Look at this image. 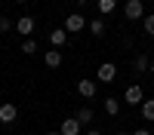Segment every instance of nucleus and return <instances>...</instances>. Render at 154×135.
Segmentation results:
<instances>
[{
    "mask_svg": "<svg viewBox=\"0 0 154 135\" xmlns=\"http://www.w3.org/2000/svg\"><path fill=\"white\" fill-rule=\"evenodd\" d=\"M16 3H28V0H16Z\"/></svg>",
    "mask_w": 154,
    "mask_h": 135,
    "instance_id": "393cba45",
    "label": "nucleus"
},
{
    "mask_svg": "<svg viewBox=\"0 0 154 135\" xmlns=\"http://www.w3.org/2000/svg\"><path fill=\"white\" fill-rule=\"evenodd\" d=\"M96 86H99V83H93V80H80V83H77V92L89 101V98H96Z\"/></svg>",
    "mask_w": 154,
    "mask_h": 135,
    "instance_id": "0eeeda50",
    "label": "nucleus"
},
{
    "mask_svg": "<svg viewBox=\"0 0 154 135\" xmlns=\"http://www.w3.org/2000/svg\"><path fill=\"white\" fill-rule=\"evenodd\" d=\"M43 61H46V68H59L62 65V52L59 49H49V52L43 55Z\"/></svg>",
    "mask_w": 154,
    "mask_h": 135,
    "instance_id": "9b49d317",
    "label": "nucleus"
},
{
    "mask_svg": "<svg viewBox=\"0 0 154 135\" xmlns=\"http://www.w3.org/2000/svg\"><path fill=\"white\" fill-rule=\"evenodd\" d=\"M114 9H117V0H99V12L102 16H111Z\"/></svg>",
    "mask_w": 154,
    "mask_h": 135,
    "instance_id": "4468645a",
    "label": "nucleus"
},
{
    "mask_svg": "<svg viewBox=\"0 0 154 135\" xmlns=\"http://www.w3.org/2000/svg\"><path fill=\"white\" fill-rule=\"evenodd\" d=\"M102 107H105L108 117H117V114H120V101H117V98H105V104H102Z\"/></svg>",
    "mask_w": 154,
    "mask_h": 135,
    "instance_id": "f8f14e48",
    "label": "nucleus"
},
{
    "mask_svg": "<svg viewBox=\"0 0 154 135\" xmlns=\"http://www.w3.org/2000/svg\"><path fill=\"white\" fill-rule=\"evenodd\" d=\"M46 135H62V132H46Z\"/></svg>",
    "mask_w": 154,
    "mask_h": 135,
    "instance_id": "b1692460",
    "label": "nucleus"
},
{
    "mask_svg": "<svg viewBox=\"0 0 154 135\" xmlns=\"http://www.w3.org/2000/svg\"><path fill=\"white\" fill-rule=\"evenodd\" d=\"M114 135H126V132H114Z\"/></svg>",
    "mask_w": 154,
    "mask_h": 135,
    "instance_id": "a878e982",
    "label": "nucleus"
},
{
    "mask_svg": "<svg viewBox=\"0 0 154 135\" xmlns=\"http://www.w3.org/2000/svg\"><path fill=\"white\" fill-rule=\"evenodd\" d=\"M133 135H151V132H148V129H136Z\"/></svg>",
    "mask_w": 154,
    "mask_h": 135,
    "instance_id": "aec40b11",
    "label": "nucleus"
},
{
    "mask_svg": "<svg viewBox=\"0 0 154 135\" xmlns=\"http://www.w3.org/2000/svg\"><path fill=\"white\" fill-rule=\"evenodd\" d=\"M74 3H77V6H83V3H86V0H74Z\"/></svg>",
    "mask_w": 154,
    "mask_h": 135,
    "instance_id": "4be33fe9",
    "label": "nucleus"
},
{
    "mask_svg": "<svg viewBox=\"0 0 154 135\" xmlns=\"http://www.w3.org/2000/svg\"><path fill=\"white\" fill-rule=\"evenodd\" d=\"M22 52H25V55H34V52H37V40H34V37H25Z\"/></svg>",
    "mask_w": 154,
    "mask_h": 135,
    "instance_id": "f3484780",
    "label": "nucleus"
},
{
    "mask_svg": "<svg viewBox=\"0 0 154 135\" xmlns=\"http://www.w3.org/2000/svg\"><path fill=\"white\" fill-rule=\"evenodd\" d=\"M49 43H53V49H62L68 43V31L65 28H56V31H49Z\"/></svg>",
    "mask_w": 154,
    "mask_h": 135,
    "instance_id": "39448f33",
    "label": "nucleus"
},
{
    "mask_svg": "<svg viewBox=\"0 0 154 135\" xmlns=\"http://www.w3.org/2000/svg\"><path fill=\"white\" fill-rule=\"evenodd\" d=\"M133 68H136L139 74H142V71H151V58H148V55H136V58H133Z\"/></svg>",
    "mask_w": 154,
    "mask_h": 135,
    "instance_id": "ddd939ff",
    "label": "nucleus"
},
{
    "mask_svg": "<svg viewBox=\"0 0 154 135\" xmlns=\"http://www.w3.org/2000/svg\"><path fill=\"white\" fill-rule=\"evenodd\" d=\"M9 28H12V22H9L6 16H0V31H9Z\"/></svg>",
    "mask_w": 154,
    "mask_h": 135,
    "instance_id": "6ab92c4d",
    "label": "nucleus"
},
{
    "mask_svg": "<svg viewBox=\"0 0 154 135\" xmlns=\"http://www.w3.org/2000/svg\"><path fill=\"white\" fill-rule=\"evenodd\" d=\"M19 117V107L16 104H0V123H12Z\"/></svg>",
    "mask_w": 154,
    "mask_h": 135,
    "instance_id": "6e6552de",
    "label": "nucleus"
},
{
    "mask_svg": "<svg viewBox=\"0 0 154 135\" xmlns=\"http://www.w3.org/2000/svg\"><path fill=\"white\" fill-rule=\"evenodd\" d=\"M123 16L130 19V22L145 19V16H148V12H145V3H142V0H126V3H123Z\"/></svg>",
    "mask_w": 154,
    "mask_h": 135,
    "instance_id": "f257e3e1",
    "label": "nucleus"
},
{
    "mask_svg": "<svg viewBox=\"0 0 154 135\" xmlns=\"http://www.w3.org/2000/svg\"><path fill=\"white\" fill-rule=\"evenodd\" d=\"M151 71H154V55H151Z\"/></svg>",
    "mask_w": 154,
    "mask_h": 135,
    "instance_id": "5701e85b",
    "label": "nucleus"
},
{
    "mask_svg": "<svg viewBox=\"0 0 154 135\" xmlns=\"http://www.w3.org/2000/svg\"><path fill=\"white\" fill-rule=\"evenodd\" d=\"M59 132H62V135H80L83 126H80L74 117H68V120H62V129H59Z\"/></svg>",
    "mask_w": 154,
    "mask_h": 135,
    "instance_id": "423d86ee",
    "label": "nucleus"
},
{
    "mask_svg": "<svg viewBox=\"0 0 154 135\" xmlns=\"http://www.w3.org/2000/svg\"><path fill=\"white\" fill-rule=\"evenodd\" d=\"M96 77H99V83H111L114 77H117V65H114V61H102L99 71H96Z\"/></svg>",
    "mask_w": 154,
    "mask_h": 135,
    "instance_id": "7ed1b4c3",
    "label": "nucleus"
},
{
    "mask_svg": "<svg viewBox=\"0 0 154 135\" xmlns=\"http://www.w3.org/2000/svg\"><path fill=\"white\" fill-rule=\"evenodd\" d=\"M89 34H93V37H102V34H105V22H102V19H93V22H89Z\"/></svg>",
    "mask_w": 154,
    "mask_h": 135,
    "instance_id": "2eb2a0df",
    "label": "nucleus"
},
{
    "mask_svg": "<svg viewBox=\"0 0 154 135\" xmlns=\"http://www.w3.org/2000/svg\"><path fill=\"white\" fill-rule=\"evenodd\" d=\"M74 120L80 123V126H89V123H93V107H77Z\"/></svg>",
    "mask_w": 154,
    "mask_h": 135,
    "instance_id": "9d476101",
    "label": "nucleus"
},
{
    "mask_svg": "<svg viewBox=\"0 0 154 135\" xmlns=\"http://www.w3.org/2000/svg\"><path fill=\"white\" fill-rule=\"evenodd\" d=\"M123 101L126 104H139V107H142V101H145V92H142V86H139V83H130V86H126V92H123Z\"/></svg>",
    "mask_w": 154,
    "mask_h": 135,
    "instance_id": "f03ea898",
    "label": "nucleus"
},
{
    "mask_svg": "<svg viewBox=\"0 0 154 135\" xmlns=\"http://www.w3.org/2000/svg\"><path fill=\"white\" fill-rule=\"evenodd\" d=\"M142 117L154 120V98H145V101H142Z\"/></svg>",
    "mask_w": 154,
    "mask_h": 135,
    "instance_id": "dca6fc26",
    "label": "nucleus"
},
{
    "mask_svg": "<svg viewBox=\"0 0 154 135\" xmlns=\"http://www.w3.org/2000/svg\"><path fill=\"white\" fill-rule=\"evenodd\" d=\"M142 25H145V34H148V37H154V12H148V16L142 19Z\"/></svg>",
    "mask_w": 154,
    "mask_h": 135,
    "instance_id": "a211bd4d",
    "label": "nucleus"
},
{
    "mask_svg": "<svg viewBox=\"0 0 154 135\" xmlns=\"http://www.w3.org/2000/svg\"><path fill=\"white\" fill-rule=\"evenodd\" d=\"M16 31H19V34H34V19H31V16H22V19L16 22Z\"/></svg>",
    "mask_w": 154,
    "mask_h": 135,
    "instance_id": "1a4fd4ad",
    "label": "nucleus"
},
{
    "mask_svg": "<svg viewBox=\"0 0 154 135\" xmlns=\"http://www.w3.org/2000/svg\"><path fill=\"white\" fill-rule=\"evenodd\" d=\"M86 28V19L80 16V12H71V16L65 19V31L68 34H77V31H83Z\"/></svg>",
    "mask_w": 154,
    "mask_h": 135,
    "instance_id": "20e7f679",
    "label": "nucleus"
},
{
    "mask_svg": "<svg viewBox=\"0 0 154 135\" xmlns=\"http://www.w3.org/2000/svg\"><path fill=\"white\" fill-rule=\"evenodd\" d=\"M86 135H102V132H96V129H86Z\"/></svg>",
    "mask_w": 154,
    "mask_h": 135,
    "instance_id": "412c9836",
    "label": "nucleus"
}]
</instances>
